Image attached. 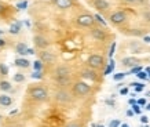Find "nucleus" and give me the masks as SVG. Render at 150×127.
Returning <instances> with one entry per match:
<instances>
[{"label": "nucleus", "instance_id": "1", "mask_svg": "<svg viewBox=\"0 0 150 127\" xmlns=\"http://www.w3.org/2000/svg\"><path fill=\"white\" fill-rule=\"evenodd\" d=\"M29 95H30V98H33L35 101H39V102L47 101V98H48V93H47V90L41 86L30 87V88H29Z\"/></svg>", "mask_w": 150, "mask_h": 127}, {"label": "nucleus", "instance_id": "2", "mask_svg": "<svg viewBox=\"0 0 150 127\" xmlns=\"http://www.w3.org/2000/svg\"><path fill=\"white\" fill-rule=\"evenodd\" d=\"M90 91H91V86L83 80H79L73 84V94L76 97H86L87 94H90Z\"/></svg>", "mask_w": 150, "mask_h": 127}, {"label": "nucleus", "instance_id": "3", "mask_svg": "<svg viewBox=\"0 0 150 127\" xmlns=\"http://www.w3.org/2000/svg\"><path fill=\"white\" fill-rule=\"evenodd\" d=\"M76 24L81 28H92L95 24V18L91 14H80L76 18Z\"/></svg>", "mask_w": 150, "mask_h": 127}, {"label": "nucleus", "instance_id": "4", "mask_svg": "<svg viewBox=\"0 0 150 127\" xmlns=\"http://www.w3.org/2000/svg\"><path fill=\"white\" fill-rule=\"evenodd\" d=\"M54 98H55V101H57L58 104H69V102L72 101V95H70V93H69L68 90L61 88V90L55 91Z\"/></svg>", "mask_w": 150, "mask_h": 127}, {"label": "nucleus", "instance_id": "5", "mask_svg": "<svg viewBox=\"0 0 150 127\" xmlns=\"http://www.w3.org/2000/svg\"><path fill=\"white\" fill-rule=\"evenodd\" d=\"M87 63H88V66L92 69H99L100 66H103L105 65V61H103V57L99 54H92L88 57L87 59Z\"/></svg>", "mask_w": 150, "mask_h": 127}, {"label": "nucleus", "instance_id": "6", "mask_svg": "<svg viewBox=\"0 0 150 127\" xmlns=\"http://www.w3.org/2000/svg\"><path fill=\"white\" fill-rule=\"evenodd\" d=\"M110 24L112 25H121V24L125 22V19H127V14L124 13V11H114V13L110 14Z\"/></svg>", "mask_w": 150, "mask_h": 127}, {"label": "nucleus", "instance_id": "7", "mask_svg": "<svg viewBox=\"0 0 150 127\" xmlns=\"http://www.w3.org/2000/svg\"><path fill=\"white\" fill-rule=\"evenodd\" d=\"M54 76H55V80L57 79H64V77H70V68L66 66V65H59L55 69Z\"/></svg>", "mask_w": 150, "mask_h": 127}, {"label": "nucleus", "instance_id": "8", "mask_svg": "<svg viewBox=\"0 0 150 127\" xmlns=\"http://www.w3.org/2000/svg\"><path fill=\"white\" fill-rule=\"evenodd\" d=\"M81 77H84V79H87V80H91V82H95L96 79H98V75H96V72L94 71L92 68H86L81 71Z\"/></svg>", "mask_w": 150, "mask_h": 127}, {"label": "nucleus", "instance_id": "9", "mask_svg": "<svg viewBox=\"0 0 150 127\" xmlns=\"http://www.w3.org/2000/svg\"><path fill=\"white\" fill-rule=\"evenodd\" d=\"M91 35L94 39H96V40H100L103 41L106 37H108V33H106V31H103L102 28H92L91 29Z\"/></svg>", "mask_w": 150, "mask_h": 127}, {"label": "nucleus", "instance_id": "10", "mask_svg": "<svg viewBox=\"0 0 150 127\" xmlns=\"http://www.w3.org/2000/svg\"><path fill=\"white\" fill-rule=\"evenodd\" d=\"M54 6H57L58 9H61V10H68V9H70L73 4H74V1L73 0H52L51 1Z\"/></svg>", "mask_w": 150, "mask_h": 127}, {"label": "nucleus", "instance_id": "11", "mask_svg": "<svg viewBox=\"0 0 150 127\" xmlns=\"http://www.w3.org/2000/svg\"><path fill=\"white\" fill-rule=\"evenodd\" d=\"M40 59L43 61L44 63H52L55 62V59H57V57H55L51 51H41L40 53Z\"/></svg>", "mask_w": 150, "mask_h": 127}, {"label": "nucleus", "instance_id": "12", "mask_svg": "<svg viewBox=\"0 0 150 127\" xmlns=\"http://www.w3.org/2000/svg\"><path fill=\"white\" fill-rule=\"evenodd\" d=\"M33 41H35V46L39 47V49H46L48 46V40L44 36H41V35H36L33 37Z\"/></svg>", "mask_w": 150, "mask_h": 127}, {"label": "nucleus", "instance_id": "13", "mask_svg": "<svg viewBox=\"0 0 150 127\" xmlns=\"http://www.w3.org/2000/svg\"><path fill=\"white\" fill-rule=\"evenodd\" d=\"M94 7H95L98 11L103 13V11H108V10H109L110 4L106 0H94Z\"/></svg>", "mask_w": 150, "mask_h": 127}, {"label": "nucleus", "instance_id": "14", "mask_svg": "<svg viewBox=\"0 0 150 127\" xmlns=\"http://www.w3.org/2000/svg\"><path fill=\"white\" fill-rule=\"evenodd\" d=\"M121 63L124 66H127V68H134V66L139 65V59L135 58V57H125V58H123Z\"/></svg>", "mask_w": 150, "mask_h": 127}, {"label": "nucleus", "instance_id": "15", "mask_svg": "<svg viewBox=\"0 0 150 127\" xmlns=\"http://www.w3.org/2000/svg\"><path fill=\"white\" fill-rule=\"evenodd\" d=\"M11 104H13V100H11L10 95H7V94L0 95V105H1V106H10Z\"/></svg>", "mask_w": 150, "mask_h": 127}, {"label": "nucleus", "instance_id": "16", "mask_svg": "<svg viewBox=\"0 0 150 127\" xmlns=\"http://www.w3.org/2000/svg\"><path fill=\"white\" fill-rule=\"evenodd\" d=\"M15 65H17L18 68L26 69V68H29V66H30V62H29L26 58H17V59H15Z\"/></svg>", "mask_w": 150, "mask_h": 127}, {"label": "nucleus", "instance_id": "17", "mask_svg": "<svg viewBox=\"0 0 150 127\" xmlns=\"http://www.w3.org/2000/svg\"><path fill=\"white\" fill-rule=\"evenodd\" d=\"M15 51H17V54H19V55L26 54L28 46L25 44V43H18V44H17V47H15Z\"/></svg>", "mask_w": 150, "mask_h": 127}, {"label": "nucleus", "instance_id": "18", "mask_svg": "<svg viewBox=\"0 0 150 127\" xmlns=\"http://www.w3.org/2000/svg\"><path fill=\"white\" fill-rule=\"evenodd\" d=\"M19 31H21V22H14L11 26H10V33L11 35H18Z\"/></svg>", "mask_w": 150, "mask_h": 127}, {"label": "nucleus", "instance_id": "19", "mask_svg": "<svg viewBox=\"0 0 150 127\" xmlns=\"http://www.w3.org/2000/svg\"><path fill=\"white\" fill-rule=\"evenodd\" d=\"M0 90L4 91V93L10 91L11 90V83L7 82V80H1V82H0Z\"/></svg>", "mask_w": 150, "mask_h": 127}, {"label": "nucleus", "instance_id": "20", "mask_svg": "<svg viewBox=\"0 0 150 127\" xmlns=\"http://www.w3.org/2000/svg\"><path fill=\"white\" fill-rule=\"evenodd\" d=\"M129 86H132L134 88H135V91L137 93H141V91H143L145 90V84L143 83H138V82H132Z\"/></svg>", "mask_w": 150, "mask_h": 127}, {"label": "nucleus", "instance_id": "21", "mask_svg": "<svg viewBox=\"0 0 150 127\" xmlns=\"http://www.w3.org/2000/svg\"><path fill=\"white\" fill-rule=\"evenodd\" d=\"M114 66H116V65H114V61H113V59H112V61H110V62H109V65L106 66V69H105L103 75H110V73H112V72H113V71H114Z\"/></svg>", "mask_w": 150, "mask_h": 127}, {"label": "nucleus", "instance_id": "22", "mask_svg": "<svg viewBox=\"0 0 150 127\" xmlns=\"http://www.w3.org/2000/svg\"><path fill=\"white\" fill-rule=\"evenodd\" d=\"M127 76V73L124 72H118V73H114L113 75V80L114 82H121V80H124V77Z\"/></svg>", "mask_w": 150, "mask_h": 127}, {"label": "nucleus", "instance_id": "23", "mask_svg": "<svg viewBox=\"0 0 150 127\" xmlns=\"http://www.w3.org/2000/svg\"><path fill=\"white\" fill-rule=\"evenodd\" d=\"M13 80H14L15 83H22L23 80H25V75H22L21 72L15 73V75H14V77H13Z\"/></svg>", "mask_w": 150, "mask_h": 127}, {"label": "nucleus", "instance_id": "24", "mask_svg": "<svg viewBox=\"0 0 150 127\" xmlns=\"http://www.w3.org/2000/svg\"><path fill=\"white\" fill-rule=\"evenodd\" d=\"M94 18H95L96 22L100 24L102 26H106V25H108V22H106V21L102 18V15H100V14H94Z\"/></svg>", "mask_w": 150, "mask_h": 127}, {"label": "nucleus", "instance_id": "25", "mask_svg": "<svg viewBox=\"0 0 150 127\" xmlns=\"http://www.w3.org/2000/svg\"><path fill=\"white\" fill-rule=\"evenodd\" d=\"M43 61H41V59H36V61H35V62H33V69H35V71H41V69H43Z\"/></svg>", "mask_w": 150, "mask_h": 127}, {"label": "nucleus", "instance_id": "26", "mask_svg": "<svg viewBox=\"0 0 150 127\" xmlns=\"http://www.w3.org/2000/svg\"><path fill=\"white\" fill-rule=\"evenodd\" d=\"M32 79H36V80H40V79H43V73H41V71H33Z\"/></svg>", "mask_w": 150, "mask_h": 127}, {"label": "nucleus", "instance_id": "27", "mask_svg": "<svg viewBox=\"0 0 150 127\" xmlns=\"http://www.w3.org/2000/svg\"><path fill=\"white\" fill-rule=\"evenodd\" d=\"M138 79H141V80H147L149 79V76H147V72L146 71H141V72L137 75Z\"/></svg>", "mask_w": 150, "mask_h": 127}, {"label": "nucleus", "instance_id": "28", "mask_svg": "<svg viewBox=\"0 0 150 127\" xmlns=\"http://www.w3.org/2000/svg\"><path fill=\"white\" fill-rule=\"evenodd\" d=\"M0 73L1 75H8V66L4 63H0Z\"/></svg>", "mask_w": 150, "mask_h": 127}, {"label": "nucleus", "instance_id": "29", "mask_svg": "<svg viewBox=\"0 0 150 127\" xmlns=\"http://www.w3.org/2000/svg\"><path fill=\"white\" fill-rule=\"evenodd\" d=\"M28 7V1L26 0H23V1H19V3H17V9L18 10H25Z\"/></svg>", "mask_w": 150, "mask_h": 127}, {"label": "nucleus", "instance_id": "30", "mask_svg": "<svg viewBox=\"0 0 150 127\" xmlns=\"http://www.w3.org/2000/svg\"><path fill=\"white\" fill-rule=\"evenodd\" d=\"M142 71V66L141 65H137V66H134V68H131V71H129V73H132V75H138V73Z\"/></svg>", "mask_w": 150, "mask_h": 127}, {"label": "nucleus", "instance_id": "31", "mask_svg": "<svg viewBox=\"0 0 150 127\" xmlns=\"http://www.w3.org/2000/svg\"><path fill=\"white\" fill-rule=\"evenodd\" d=\"M132 111H134V113H137V115H141L142 113V109H141V105H132Z\"/></svg>", "mask_w": 150, "mask_h": 127}, {"label": "nucleus", "instance_id": "32", "mask_svg": "<svg viewBox=\"0 0 150 127\" xmlns=\"http://www.w3.org/2000/svg\"><path fill=\"white\" fill-rule=\"evenodd\" d=\"M65 127H83V124L79 122H69Z\"/></svg>", "mask_w": 150, "mask_h": 127}, {"label": "nucleus", "instance_id": "33", "mask_svg": "<svg viewBox=\"0 0 150 127\" xmlns=\"http://www.w3.org/2000/svg\"><path fill=\"white\" fill-rule=\"evenodd\" d=\"M114 50H116V41H113V43H112V46H110V49H109V57H110V58L113 57Z\"/></svg>", "mask_w": 150, "mask_h": 127}, {"label": "nucleus", "instance_id": "34", "mask_svg": "<svg viewBox=\"0 0 150 127\" xmlns=\"http://www.w3.org/2000/svg\"><path fill=\"white\" fill-rule=\"evenodd\" d=\"M121 126V123H120V120H117V119H114V120H112V122L109 123V127H118Z\"/></svg>", "mask_w": 150, "mask_h": 127}, {"label": "nucleus", "instance_id": "35", "mask_svg": "<svg viewBox=\"0 0 150 127\" xmlns=\"http://www.w3.org/2000/svg\"><path fill=\"white\" fill-rule=\"evenodd\" d=\"M138 105H141V106H146L147 105V101H146V98H139V100L137 101Z\"/></svg>", "mask_w": 150, "mask_h": 127}, {"label": "nucleus", "instance_id": "36", "mask_svg": "<svg viewBox=\"0 0 150 127\" xmlns=\"http://www.w3.org/2000/svg\"><path fill=\"white\" fill-rule=\"evenodd\" d=\"M141 123L147 124V123H149V118H147V116H145V115H142V116H141Z\"/></svg>", "mask_w": 150, "mask_h": 127}, {"label": "nucleus", "instance_id": "37", "mask_svg": "<svg viewBox=\"0 0 150 127\" xmlns=\"http://www.w3.org/2000/svg\"><path fill=\"white\" fill-rule=\"evenodd\" d=\"M120 94H121V95H127L128 94V87H121V88H120Z\"/></svg>", "mask_w": 150, "mask_h": 127}, {"label": "nucleus", "instance_id": "38", "mask_svg": "<svg viewBox=\"0 0 150 127\" xmlns=\"http://www.w3.org/2000/svg\"><path fill=\"white\" fill-rule=\"evenodd\" d=\"M143 18L150 22V11H145V13H143Z\"/></svg>", "mask_w": 150, "mask_h": 127}, {"label": "nucleus", "instance_id": "39", "mask_svg": "<svg viewBox=\"0 0 150 127\" xmlns=\"http://www.w3.org/2000/svg\"><path fill=\"white\" fill-rule=\"evenodd\" d=\"M128 4H134V3H139V0H124Z\"/></svg>", "mask_w": 150, "mask_h": 127}, {"label": "nucleus", "instance_id": "40", "mask_svg": "<svg viewBox=\"0 0 150 127\" xmlns=\"http://www.w3.org/2000/svg\"><path fill=\"white\" fill-rule=\"evenodd\" d=\"M128 104H129V105L132 106V105H135V104H137V100H135V98H131V100L128 101Z\"/></svg>", "mask_w": 150, "mask_h": 127}, {"label": "nucleus", "instance_id": "41", "mask_svg": "<svg viewBox=\"0 0 150 127\" xmlns=\"http://www.w3.org/2000/svg\"><path fill=\"white\" fill-rule=\"evenodd\" d=\"M143 41L147 43V44H150V36H143Z\"/></svg>", "mask_w": 150, "mask_h": 127}, {"label": "nucleus", "instance_id": "42", "mask_svg": "<svg viewBox=\"0 0 150 127\" xmlns=\"http://www.w3.org/2000/svg\"><path fill=\"white\" fill-rule=\"evenodd\" d=\"M4 46H6V40L0 37V47H4Z\"/></svg>", "mask_w": 150, "mask_h": 127}, {"label": "nucleus", "instance_id": "43", "mask_svg": "<svg viewBox=\"0 0 150 127\" xmlns=\"http://www.w3.org/2000/svg\"><path fill=\"white\" fill-rule=\"evenodd\" d=\"M127 116H129V118H131V116H134V111H132V109L127 111Z\"/></svg>", "mask_w": 150, "mask_h": 127}, {"label": "nucleus", "instance_id": "44", "mask_svg": "<svg viewBox=\"0 0 150 127\" xmlns=\"http://www.w3.org/2000/svg\"><path fill=\"white\" fill-rule=\"evenodd\" d=\"M105 102H106L108 105H114V101H113V100H106Z\"/></svg>", "mask_w": 150, "mask_h": 127}, {"label": "nucleus", "instance_id": "45", "mask_svg": "<svg viewBox=\"0 0 150 127\" xmlns=\"http://www.w3.org/2000/svg\"><path fill=\"white\" fill-rule=\"evenodd\" d=\"M26 54H35V50H33V49H28Z\"/></svg>", "mask_w": 150, "mask_h": 127}, {"label": "nucleus", "instance_id": "46", "mask_svg": "<svg viewBox=\"0 0 150 127\" xmlns=\"http://www.w3.org/2000/svg\"><path fill=\"white\" fill-rule=\"evenodd\" d=\"M145 71L147 72V76H149V79H150V66H147V68H146Z\"/></svg>", "mask_w": 150, "mask_h": 127}, {"label": "nucleus", "instance_id": "47", "mask_svg": "<svg viewBox=\"0 0 150 127\" xmlns=\"http://www.w3.org/2000/svg\"><path fill=\"white\" fill-rule=\"evenodd\" d=\"M91 127H105V126H102V124H95V123H94Z\"/></svg>", "mask_w": 150, "mask_h": 127}, {"label": "nucleus", "instance_id": "48", "mask_svg": "<svg viewBox=\"0 0 150 127\" xmlns=\"http://www.w3.org/2000/svg\"><path fill=\"white\" fill-rule=\"evenodd\" d=\"M3 10H4V7H3V4H1V3H0V14L3 13Z\"/></svg>", "mask_w": 150, "mask_h": 127}, {"label": "nucleus", "instance_id": "49", "mask_svg": "<svg viewBox=\"0 0 150 127\" xmlns=\"http://www.w3.org/2000/svg\"><path fill=\"white\" fill-rule=\"evenodd\" d=\"M146 109H147V111H150V102L147 105H146Z\"/></svg>", "mask_w": 150, "mask_h": 127}, {"label": "nucleus", "instance_id": "50", "mask_svg": "<svg viewBox=\"0 0 150 127\" xmlns=\"http://www.w3.org/2000/svg\"><path fill=\"white\" fill-rule=\"evenodd\" d=\"M121 127H129V126H128L127 123H123V124H121Z\"/></svg>", "mask_w": 150, "mask_h": 127}, {"label": "nucleus", "instance_id": "51", "mask_svg": "<svg viewBox=\"0 0 150 127\" xmlns=\"http://www.w3.org/2000/svg\"><path fill=\"white\" fill-rule=\"evenodd\" d=\"M1 35H3V31H0V36H1Z\"/></svg>", "mask_w": 150, "mask_h": 127}, {"label": "nucleus", "instance_id": "52", "mask_svg": "<svg viewBox=\"0 0 150 127\" xmlns=\"http://www.w3.org/2000/svg\"><path fill=\"white\" fill-rule=\"evenodd\" d=\"M145 127H149V126H145Z\"/></svg>", "mask_w": 150, "mask_h": 127}]
</instances>
